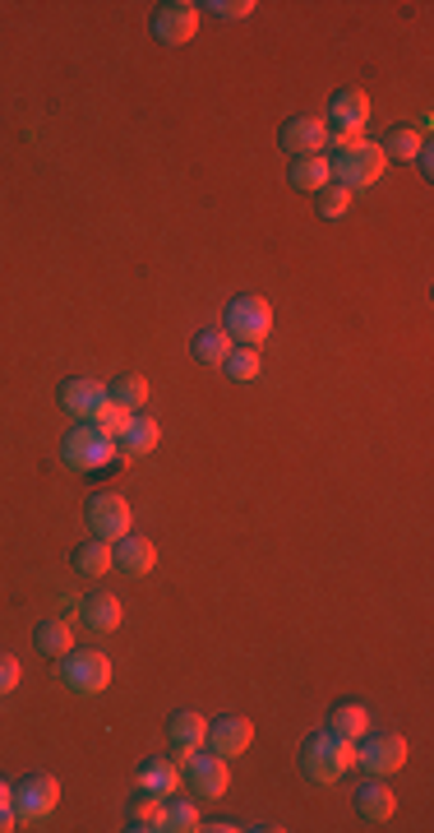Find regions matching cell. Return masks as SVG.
Segmentation results:
<instances>
[{"label": "cell", "mask_w": 434, "mask_h": 833, "mask_svg": "<svg viewBox=\"0 0 434 833\" xmlns=\"http://www.w3.org/2000/svg\"><path fill=\"white\" fill-rule=\"evenodd\" d=\"M347 769H357V741H347V736H333L328 727L314 731L310 741H305V750H301V773H305L310 783L333 787Z\"/></svg>", "instance_id": "1"}, {"label": "cell", "mask_w": 434, "mask_h": 833, "mask_svg": "<svg viewBox=\"0 0 434 833\" xmlns=\"http://www.w3.org/2000/svg\"><path fill=\"white\" fill-rule=\"evenodd\" d=\"M328 167H333V181L347 186L351 195H357V190H370V186H379V181H384L388 158H384V148L374 144V140H357L351 148L333 153Z\"/></svg>", "instance_id": "2"}, {"label": "cell", "mask_w": 434, "mask_h": 833, "mask_svg": "<svg viewBox=\"0 0 434 833\" xmlns=\"http://www.w3.org/2000/svg\"><path fill=\"white\" fill-rule=\"evenodd\" d=\"M61 459L74 473H103L111 463H121V450H116V440H107L93 421H74L61 440Z\"/></svg>", "instance_id": "3"}, {"label": "cell", "mask_w": 434, "mask_h": 833, "mask_svg": "<svg viewBox=\"0 0 434 833\" xmlns=\"http://www.w3.org/2000/svg\"><path fill=\"white\" fill-rule=\"evenodd\" d=\"M56 676H61V686L70 694L93 700V694H103L111 686V657L97 653V648H70L61 657V667H56Z\"/></svg>", "instance_id": "4"}, {"label": "cell", "mask_w": 434, "mask_h": 833, "mask_svg": "<svg viewBox=\"0 0 434 833\" xmlns=\"http://www.w3.org/2000/svg\"><path fill=\"white\" fill-rule=\"evenodd\" d=\"M222 329L231 334L236 347H260V343H268V334H273V306H268V297H236V301L227 306Z\"/></svg>", "instance_id": "5"}, {"label": "cell", "mask_w": 434, "mask_h": 833, "mask_svg": "<svg viewBox=\"0 0 434 833\" xmlns=\"http://www.w3.org/2000/svg\"><path fill=\"white\" fill-rule=\"evenodd\" d=\"M56 806H61V778L56 773H28L24 783H14V816L19 824H37L56 816Z\"/></svg>", "instance_id": "6"}, {"label": "cell", "mask_w": 434, "mask_h": 833, "mask_svg": "<svg viewBox=\"0 0 434 833\" xmlns=\"http://www.w3.org/2000/svg\"><path fill=\"white\" fill-rule=\"evenodd\" d=\"M407 736L398 731H365L357 741V764L370 773V778H388V773H398L407 764Z\"/></svg>", "instance_id": "7"}, {"label": "cell", "mask_w": 434, "mask_h": 833, "mask_svg": "<svg viewBox=\"0 0 434 833\" xmlns=\"http://www.w3.org/2000/svg\"><path fill=\"white\" fill-rule=\"evenodd\" d=\"M181 778L200 801H217V797H227V787H231V760H222V754H213V750H200L181 764Z\"/></svg>", "instance_id": "8"}, {"label": "cell", "mask_w": 434, "mask_h": 833, "mask_svg": "<svg viewBox=\"0 0 434 833\" xmlns=\"http://www.w3.org/2000/svg\"><path fill=\"white\" fill-rule=\"evenodd\" d=\"M84 519H88L93 537L111 542V547H116V542H121V537H130V528H134V510H130V500H125V496H116V491H97V496L88 500Z\"/></svg>", "instance_id": "9"}, {"label": "cell", "mask_w": 434, "mask_h": 833, "mask_svg": "<svg viewBox=\"0 0 434 833\" xmlns=\"http://www.w3.org/2000/svg\"><path fill=\"white\" fill-rule=\"evenodd\" d=\"M278 144H282L287 158H320V153L328 148L324 116H291V121H282Z\"/></svg>", "instance_id": "10"}, {"label": "cell", "mask_w": 434, "mask_h": 833, "mask_svg": "<svg viewBox=\"0 0 434 833\" xmlns=\"http://www.w3.org/2000/svg\"><path fill=\"white\" fill-rule=\"evenodd\" d=\"M194 33H200V5H190V0H167V5H157V14H153V37L157 43L185 47Z\"/></svg>", "instance_id": "11"}, {"label": "cell", "mask_w": 434, "mask_h": 833, "mask_svg": "<svg viewBox=\"0 0 434 833\" xmlns=\"http://www.w3.org/2000/svg\"><path fill=\"white\" fill-rule=\"evenodd\" d=\"M328 134H365L370 126V93L365 88H338L324 116Z\"/></svg>", "instance_id": "12"}, {"label": "cell", "mask_w": 434, "mask_h": 833, "mask_svg": "<svg viewBox=\"0 0 434 833\" xmlns=\"http://www.w3.org/2000/svg\"><path fill=\"white\" fill-rule=\"evenodd\" d=\"M254 741V723L250 718H236V713H227V718H217L208 723V746L213 754H222V760H241V754L250 750Z\"/></svg>", "instance_id": "13"}, {"label": "cell", "mask_w": 434, "mask_h": 833, "mask_svg": "<svg viewBox=\"0 0 434 833\" xmlns=\"http://www.w3.org/2000/svg\"><path fill=\"white\" fill-rule=\"evenodd\" d=\"M167 741L176 750V764H185L190 754H200L208 746V718L204 713H171V723H167Z\"/></svg>", "instance_id": "14"}, {"label": "cell", "mask_w": 434, "mask_h": 833, "mask_svg": "<svg viewBox=\"0 0 434 833\" xmlns=\"http://www.w3.org/2000/svg\"><path fill=\"white\" fill-rule=\"evenodd\" d=\"M103 403H107V384H103V380L74 376V380L61 384V408H65L74 421H93Z\"/></svg>", "instance_id": "15"}, {"label": "cell", "mask_w": 434, "mask_h": 833, "mask_svg": "<svg viewBox=\"0 0 434 833\" xmlns=\"http://www.w3.org/2000/svg\"><path fill=\"white\" fill-rule=\"evenodd\" d=\"M111 570L116 574H125V579H144V574H153L157 570V547L148 537H121L111 547Z\"/></svg>", "instance_id": "16"}, {"label": "cell", "mask_w": 434, "mask_h": 833, "mask_svg": "<svg viewBox=\"0 0 434 833\" xmlns=\"http://www.w3.org/2000/svg\"><path fill=\"white\" fill-rule=\"evenodd\" d=\"M134 783H140V792H153V797H176L185 787L176 760H144L140 773H134Z\"/></svg>", "instance_id": "17"}, {"label": "cell", "mask_w": 434, "mask_h": 833, "mask_svg": "<svg viewBox=\"0 0 434 833\" xmlns=\"http://www.w3.org/2000/svg\"><path fill=\"white\" fill-rule=\"evenodd\" d=\"M357 816L370 820V824H388L398 816V797L393 787H384L379 778H365V787H357Z\"/></svg>", "instance_id": "18"}, {"label": "cell", "mask_w": 434, "mask_h": 833, "mask_svg": "<svg viewBox=\"0 0 434 833\" xmlns=\"http://www.w3.org/2000/svg\"><path fill=\"white\" fill-rule=\"evenodd\" d=\"M157 440H162V426H157L153 417L134 413L130 426H125V436L116 440V450H121V459H148L157 450Z\"/></svg>", "instance_id": "19"}, {"label": "cell", "mask_w": 434, "mask_h": 833, "mask_svg": "<svg viewBox=\"0 0 434 833\" xmlns=\"http://www.w3.org/2000/svg\"><path fill=\"white\" fill-rule=\"evenodd\" d=\"M84 626L93 630V634H111L116 626H121V597L116 593H93V597H84Z\"/></svg>", "instance_id": "20"}, {"label": "cell", "mask_w": 434, "mask_h": 833, "mask_svg": "<svg viewBox=\"0 0 434 833\" xmlns=\"http://www.w3.org/2000/svg\"><path fill=\"white\" fill-rule=\"evenodd\" d=\"M287 181H291L296 190H305V195H320V190L333 181V167H328L324 153H320V158H291Z\"/></svg>", "instance_id": "21"}, {"label": "cell", "mask_w": 434, "mask_h": 833, "mask_svg": "<svg viewBox=\"0 0 434 833\" xmlns=\"http://www.w3.org/2000/svg\"><path fill=\"white\" fill-rule=\"evenodd\" d=\"M33 644L37 653H47V657H65L74 648V626L65 621V616H51V621H37L33 630Z\"/></svg>", "instance_id": "22"}, {"label": "cell", "mask_w": 434, "mask_h": 833, "mask_svg": "<svg viewBox=\"0 0 434 833\" xmlns=\"http://www.w3.org/2000/svg\"><path fill=\"white\" fill-rule=\"evenodd\" d=\"M222 371L231 384H254L264 376V357H260V347H231L227 361H222Z\"/></svg>", "instance_id": "23"}, {"label": "cell", "mask_w": 434, "mask_h": 833, "mask_svg": "<svg viewBox=\"0 0 434 833\" xmlns=\"http://www.w3.org/2000/svg\"><path fill=\"white\" fill-rule=\"evenodd\" d=\"M328 731L347 736V741H361V736L370 731V709L365 704H338L328 713Z\"/></svg>", "instance_id": "24"}, {"label": "cell", "mask_w": 434, "mask_h": 833, "mask_svg": "<svg viewBox=\"0 0 434 833\" xmlns=\"http://www.w3.org/2000/svg\"><path fill=\"white\" fill-rule=\"evenodd\" d=\"M107 398L116 403V408H125V413H140V408H148V380H140V376H116V380L107 384Z\"/></svg>", "instance_id": "25"}, {"label": "cell", "mask_w": 434, "mask_h": 833, "mask_svg": "<svg viewBox=\"0 0 434 833\" xmlns=\"http://www.w3.org/2000/svg\"><path fill=\"white\" fill-rule=\"evenodd\" d=\"M421 134L411 130V126H398V130H388L384 140H379V148H384V158L388 163H417V153H421Z\"/></svg>", "instance_id": "26"}, {"label": "cell", "mask_w": 434, "mask_h": 833, "mask_svg": "<svg viewBox=\"0 0 434 833\" xmlns=\"http://www.w3.org/2000/svg\"><path fill=\"white\" fill-rule=\"evenodd\" d=\"M74 570L84 574V579L107 574V570H111V542L93 537V542H84V547H74Z\"/></svg>", "instance_id": "27"}, {"label": "cell", "mask_w": 434, "mask_h": 833, "mask_svg": "<svg viewBox=\"0 0 434 833\" xmlns=\"http://www.w3.org/2000/svg\"><path fill=\"white\" fill-rule=\"evenodd\" d=\"M231 347H236V343H231L227 329H204V334L190 343V353H194V361H204V366H222Z\"/></svg>", "instance_id": "28"}, {"label": "cell", "mask_w": 434, "mask_h": 833, "mask_svg": "<svg viewBox=\"0 0 434 833\" xmlns=\"http://www.w3.org/2000/svg\"><path fill=\"white\" fill-rule=\"evenodd\" d=\"M162 810H167V797H153V792H140V797L130 801L125 820H130V829H153V833H157V824H162Z\"/></svg>", "instance_id": "29"}, {"label": "cell", "mask_w": 434, "mask_h": 833, "mask_svg": "<svg viewBox=\"0 0 434 833\" xmlns=\"http://www.w3.org/2000/svg\"><path fill=\"white\" fill-rule=\"evenodd\" d=\"M204 820H200V806L194 801H171L167 797V810H162V824H157V833H194Z\"/></svg>", "instance_id": "30"}, {"label": "cell", "mask_w": 434, "mask_h": 833, "mask_svg": "<svg viewBox=\"0 0 434 833\" xmlns=\"http://www.w3.org/2000/svg\"><path fill=\"white\" fill-rule=\"evenodd\" d=\"M130 417H134V413H125V408H116V403L107 398L103 408H97L93 426H97V431H103L107 440H121V436H125V426H130Z\"/></svg>", "instance_id": "31"}, {"label": "cell", "mask_w": 434, "mask_h": 833, "mask_svg": "<svg viewBox=\"0 0 434 833\" xmlns=\"http://www.w3.org/2000/svg\"><path fill=\"white\" fill-rule=\"evenodd\" d=\"M347 209H351V190L328 181V186L320 190V218H333V223H338V218H347Z\"/></svg>", "instance_id": "32"}, {"label": "cell", "mask_w": 434, "mask_h": 833, "mask_svg": "<svg viewBox=\"0 0 434 833\" xmlns=\"http://www.w3.org/2000/svg\"><path fill=\"white\" fill-rule=\"evenodd\" d=\"M200 10H213L217 19H227V24H236V19H250L254 10V0H208V5H200Z\"/></svg>", "instance_id": "33"}, {"label": "cell", "mask_w": 434, "mask_h": 833, "mask_svg": "<svg viewBox=\"0 0 434 833\" xmlns=\"http://www.w3.org/2000/svg\"><path fill=\"white\" fill-rule=\"evenodd\" d=\"M19 676H24L19 657H14V653H0V694H14V690H19Z\"/></svg>", "instance_id": "34"}, {"label": "cell", "mask_w": 434, "mask_h": 833, "mask_svg": "<svg viewBox=\"0 0 434 833\" xmlns=\"http://www.w3.org/2000/svg\"><path fill=\"white\" fill-rule=\"evenodd\" d=\"M417 167H421V177H425V181L434 177V148H430V140H425L421 153H417Z\"/></svg>", "instance_id": "35"}, {"label": "cell", "mask_w": 434, "mask_h": 833, "mask_svg": "<svg viewBox=\"0 0 434 833\" xmlns=\"http://www.w3.org/2000/svg\"><path fill=\"white\" fill-rule=\"evenodd\" d=\"M19 829V816H14V806H0V833H10Z\"/></svg>", "instance_id": "36"}, {"label": "cell", "mask_w": 434, "mask_h": 833, "mask_svg": "<svg viewBox=\"0 0 434 833\" xmlns=\"http://www.w3.org/2000/svg\"><path fill=\"white\" fill-rule=\"evenodd\" d=\"M0 806H14V783L0 778Z\"/></svg>", "instance_id": "37"}]
</instances>
